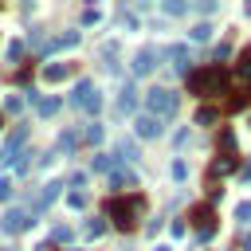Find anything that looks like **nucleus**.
<instances>
[{
    "mask_svg": "<svg viewBox=\"0 0 251 251\" xmlns=\"http://www.w3.org/2000/svg\"><path fill=\"white\" fill-rule=\"evenodd\" d=\"M0 251H12V247H0Z\"/></svg>",
    "mask_w": 251,
    "mask_h": 251,
    "instance_id": "f704fd0d",
    "label": "nucleus"
},
{
    "mask_svg": "<svg viewBox=\"0 0 251 251\" xmlns=\"http://www.w3.org/2000/svg\"><path fill=\"white\" fill-rule=\"evenodd\" d=\"M165 55H169V59H173V63H176L184 75H188V47H180V43H176V47H169Z\"/></svg>",
    "mask_w": 251,
    "mask_h": 251,
    "instance_id": "4468645a",
    "label": "nucleus"
},
{
    "mask_svg": "<svg viewBox=\"0 0 251 251\" xmlns=\"http://www.w3.org/2000/svg\"><path fill=\"white\" fill-rule=\"evenodd\" d=\"M71 106H75V110H86V114H98V106H102V94H98V86H94L90 78L75 82V90H71Z\"/></svg>",
    "mask_w": 251,
    "mask_h": 251,
    "instance_id": "20e7f679",
    "label": "nucleus"
},
{
    "mask_svg": "<svg viewBox=\"0 0 251 251\" xmlns=\"http://www.w3.org/2000/svg\"><path fill=\"white\" fill-rule=\"evenodd\" d=\"M239 176H243V180L251 184V161H247V165H239Z\"/></svg>",
    "mask_w": 251,
    "mask_h": 251,
    "instance_id": "c756f323",
    "label": "nucleus"
},
{
    "mask_svg": "<svg viewBox=\"0 0 251 251\" xmlns=\"http://www.w3.org/2000/svg\"><path fill=\"white\" fill-rule=\"evenodd\" d=\"M86 235H90V239L106 235V220H102V216H98V220H90V224H86Z\"/></svg>",
    "mask_w": 251,
    "mask_h": 251,
    "instance_id": "6ab92c4d",
    "label": "nucleus"
},
{
    "mask_svg": "<svg viewBox=\"0 0 251 251\" xmlns=\"http://www.w3.org/2000/svg\"><path fill=\"white\" fill-rule=\"evenodd\" d=\"M118 110H122V114H129V110H133V86H126V90H122V98H118Z\"/></svg>",
    "mask_w": 251,
    "mask_h": 251,
    "instance_id": "a211bd4d",
    "label": "nucleus"
},
{
    "mask_svg": "<svg viewBox=\"0 0 251 251\" xmlns=\"http://www.w3.org/2000/svg\"><path fill=\"white\" fill-rule=\"evenodd\" d=\"M216 216H212V204H200L196 212H192V227H196V235L200 239H212V231H216V224H212Z\"/></svg>",
    "mask_w": 251,
    "mask_h": 251,
    "instance_id": "423d86ee",
    "label": "nucleus"
},
{
    "mask_svg": "<svg viewBox=\"0 0 251 251\" xmlns=\"http://www.w3.org/2000/svg\"><path fill=\"white\" fill-rule=\"evenodd\" d=\"M67 204H71V208H86V196H82V192H71Z\"/></svg>",
    "mask_w": 251,
    "mask_h": 251,
    "instance_id": "a878e982",
    "label": "nucleus"
},
{
    "mask_svg": "<svg viewBox=\"0 0 251 251\" xmlns=\"http://www.w3.org/2000/svg\"><path fill=\"white\" fill-rule=\"evenodd\" d=\"M157 251H173V247H165V243H161V247H157Z\"/></svg>",
    "mask_w": 251,
    "mask_h": 251,
    "instance_id": "2f4dec72",
    "label": "nucleus"
},
{
    "mask_svg": "<svg viewBox=\"0 0 251 251\" xmlns=\"http://www.w3.org/2000/svg\"><path fill=\"white\" fill-rule=\"evenodd\" d=\"M59 106H63L59 98H39V102H35V114H39V118H55Z\"/></svg>",
    "mask_w": 251,
    "mask_h": 251,
    "instance_id": "ddd939ff",
    "label": "nucleus"
},
{
    "mask_svg": "<svg viewBox=\"0 0 251 251\" xmlns=\"http://www.w3.org/2000/svg\"><path fill=\"white\" fill-rule=\"evenodd\" d=\"M67 251H82V247H67Z\"/></svg>",
    "mask_w": 251,
    "mask_h": 251,
    "instance_id": "473e14b6",
    "label": "nucleus"
},
{
    "mask_svg": "<svg viewBox=\"0 0 251 251\" xmlns=\"http://www.w3.org/2000/svg\"><path fill=\"white\" fill-rule=\"evenodd\" d=\"M0 200H12V180L0 176Z\"/></svg>",
    "mask_w": 251,
    "mask_h": 251,
    "instance_id": "bb28decb",
    "label": "nucleus"
},
{
    "mask_svg": "<svg viewBox=\"0 0 251 251\" xmlns=\"http://www.w3.org/2000/svg\"><path fill=\"white\" fill-rule=\"evenodd\" d=\"M98 20H102L98 8H86V12H82V24H98Z\"/></svg>",
    "mask_w": 251,
    "mask_h": 251,
    "instance_id": "b1692460",
    "label": "nucleus"
},
{
    "mask_svg": "<svg viewBox=\"0 0 251 251\" xmlns=\"http://www.w3.org/2000/svg\"><path fill=\"white\" fill-rule=\"evenodd\" d=\"M133 129H137V137H161V133H165V126H161V118H149V114H141V118H133Z\"/></svg>",
    "mask_w": 251,
    "mask_h": 251,
    "instance_id": "1a4fd4ad",
    "label": "nucleus"
},
{
    "mask_svg": "<svg viewBox=\"0 0 251 251\" xmlns=\"http://www.w3.org/2000/svg\"><path fill=\"white\" fill-rule=\"evenodd\" d=\"M75 145H78V133H71V129H67V133L59 137V149H63V153H71Z\"/></svg>",
    "mask_w": 251,
    "mask_h": 251,
    "instance_id": "aec40b11",
    "label": "nucleus"
},
{
    "mask_svg": "<svg viewBox=\"0 0 251 251\" xmlns=\"http://www.w3.org/2000/svg\"><path fill=\"white\" fill-rule=\"evenodd\" d=\"M71 75V63H47L43 67V82H63Z\"/></svg>",
    "mask_w": 251,
    "mask_h": 251,
    "instance_id": "9d476101",
    "label": "nucleus"
},
{
    "mask_svg": "<svg viewBox=\"0 0 251 251\" xmlns=\"http://www.w3.org/2000/svg\"><path fill=\"white\" fill-rule=\"evenodd\" d=\"M90 169H94V173H114V169H118V161H114V157H106V153H94Z\"/></svg>",
    "mask_w": 251,
    "mask_h": 251,
    "instance_id": "2eb2a0df",
    "label": "nucleus"
},
{
    "mask_svg": "<svg viewBox=\"0 0 251 251\" xmlns=\"http://www.w3.org/2000/svg\"><path fill=\"white\" fill-rule=\"evenodd\" d=\"M224 82H227V71L224 67H200V71H188V90L192 94H224Z\"/></svg>",
    "mask_w": 251,
    "mask_h": 251,
    "instance_id": "f257e3e1",
    "label": "nucleus"
},
{
    "mask_svg": "<svg viewBox=\"0 0 251 251\" xmlns=\"http://www.w3.org/2000/svg\"><path fill=\"white\" fill-rule=\"evenodd\" d=\"M188 35H192V39H208V35H212V27H208V24H196Z\"/></svg>",
    "mask_w": 251,
    "mask_h": 251,
    "instance_id": "4be33fe9",
    "label": "nucleus"
},
{
    "mask_svg": "<svg viewBox=\"0 0 251 251\" xmlns=\"http://www.w3.org/2000/svg\"><path fill=\"white\" fill-rule=\"evenodd\" d=\"M196 122H200V126H208V122H216V110H208V106H204V110L196 114Z\"/></svg>",
    "mask_w": 251,
    "mask_h": 251,
    "instance_id": "393cba45",
    "label": "nucleus"
},
{
    "mask_svg": "<svg viewBox=\"0 0 251 251\" xmlns=\"http://www.w3.org/2000/svg\"><path fill=\"white\" fill-rule=\"evenodd\" d=\"M145 106H149V118H173L176 114V106H180V98H176V90H165V86H153L149 94H145Z\"/></svg>",
    "mask_w": 251,
    "mask_h": 251,
    "instance_id": "7ed1b4c3",
    "label": "nucleus"
},
{
    "mask_svg": "<svg viewBox=\"0 0 251 251\" xmlns=\"http://www.w3.org/2000/svg\"><path fill=\"white\" fill-rule=\"evenodd\" d=\"M184 173H188V169H184V161H173V176H176V180H184Z\"/></svg>",
    "mask_w": 251,
    "mask_h": 251,
    "instance_id": "c85d7f7f",
    "label": "nucleus"
},
{
    "mask_svg": "<svg viewBox=\"0 0 251 251\" xmlns=\"http://www.w3.org/2000/svg\"><path fill=\"white\" fill-rule=\"evenodd\" d=\"M114 161H137V145L122 137V141H118V157H114Z\"/></svg>",
    "mask_w": 251,
    "mask_h": 251,
    "instance_id": "dca6fc26",
    "label": "nucleus"
},
{
    "mask_svg": "<svg viewBox=\"0 0 251 251\" xmlns=\"http://www.w3.org/2000/svg\"><path fill=\"white\" fill-rule=\"evenodd\" d=\"M110 176H114V188H137V176H133L129 169H122V165H118Z\"/></svg>",
    "mask_w": 251,
    "mask_h": 251,
    "instance_id": "f8f14e48",
    "label": "nucleus"
},
{
    "mask_svg": "<svg viewBox=\"0 0 251 251\" xmlns=\"http://www.w3.org/2000/svg\"><path fill=\"white\" fill-rule=\"evenodd\" d=\"M78 43V31H67V35H55L51 43H43L47 51H67V47H75Z\"/></svg>",
    "mask_w": 251,
    "mask_h": 251,
    "instance_id": "9b49d317",
    "label": "nucleus"
},
{
    "mask_svg": "<svg viewBox=\"0 0 251 251\" xmlns=\"http://www.w3.org/2000/svg\"><path fill=\"white\" fill-rule=\"evenodd\" d=\"M27 224H31V220H27V212H24V208H8V212L0 216V231H8V235H20Z\"/></svg>",
    "mask_w": 251,
    "mask_h": 251,
    "instance_id": "0eeeda50",
    "label": "nucleus"
},
{
    "mask_svg": "<svg viewBox=\"0 0 251 251\" xmlns=\"http://www.w3.org/2000/svg\"><path fill=\"white\" fill-rule=\"evenodd\" d=\"M141 208H145V200L133 192V196H110L106 200V216L118 224V227H133L137 224V216H141Z\"/></svg>",
    "mask_w": 251,
    "mask_h": 251,
    "instance_id": "f03ea898",
    "label": "nucleus"
},
{
    "mask_svg": "<svg viewBox=\"0 0 251 251\" xmlns=\"http://www.w3.org/2000/svg\"><path fill=\"white\" fill-rule=\"evenodd\" d=\"M235 75H239V78H251V47L239 55V63H235Z\"/></svg>",
    "mask_w": 251,
    "mask_h": 251,
    "instance_id": "f3484780",
    "label": "nucleus"
},
{
    "mask_svg": "<svg viewBox=\"0 0 251 251\" xmlns=\"http://www.w3.org/2000/svg\"><path fill=\"white\" fill-rule=\"evenodd\" d=\"M82 137H86L90 145H98V141H102V126H98V122H94V126H86V133H82Z\"/></svg>",
    "mask_w": 251,
    "mask_h": 251,
    "instance_id": "412c9836",
    "label": "nucleus"
},
{
    "mask_svg": "<svg viewBox=\"0 0 251 251\" xmlns=\"http://www.w3.org/2000/svg\"><path fill=\"white\" fill-rule=\"evenodd\" d=\"M24 55V43H8V59H20Z\"/></svg>",
    "mask_w": 251,
    "mask_h": 251,
    "instance_id": "cd10ccee",
    "label": "nucleus"
},
{
    "mask_svg": "<svg viewBox=\"0 0 251 251\" xmlns=\"http://www.w3.org/2000/svg\"><path fill=\"white\" fill-rule=\"evenodd\" d=\"M24 141H27V129H24V126H16V129H12V133H8V141H4V145H0V165H12V161H16V153H20V145H24Z\"/></svg>",
    "mask_w": 251,
    "mask_h": 251,
    "instance_id": "39448f33",
    "label": "nucleus"
},
{
    "mask_svg": "<svg viewBox=\"0 0 251 251\" xmlns=\"http://www.w3.org/2000/svg\"><path fill=\"white\" fill-rule=\"evenodd\" d=\"M235 220H243V224H247V220H251V200H243V204H239V208H235Z\"/></svg>",
    "mask_w": 251,
    "mask_h": 251,
    "instance_id": "5701e85b",
    "label": "nucleus"
},
{
    "mask_svg": "<svg viewBox=\"0 0 251 251\" xmlns=\"http://www.w3.org/2000/svg\"><path fill=\"white\" fill-rule=\"evenodd\" d=\"M243 251H251V231H247V235H243Z\"/></svg>",
    "mask_w": 251,
    "mask_h": 251,
    "instance_id": "7c9ffc66",
    "label": "nucleus"
},
{
    "mask_svg": "<svg viewBox=\"0 0 251 251\" xmlns=\"http://www.w3.org/2000/svg\"><path fill=\"white\" fill-rule=\"evenodd\" d=\"M247 16H251V4H247Z\"/></svg>",
    "mask_w": 251,
    "mask_h": 251,
    "instance_id": "72a5a7b5",
    "label": "nucleus"
},
{
    "mask_svg": "<svg viewBox=\"0 0 251 251\" xmlns=\"http://www.w3.org/2000/svg\"><path fill=\"white\" fill-rule=\"evenodd\" d=\"M157 59H161L157 47H141V51L133 55V75H149V71L157 67Z\"/></svg>",
    "mask_w": 251,
    "mask_h": 251,
    "instance_id": "6e6552de",
    "label": "nucleus"
}]
</instances>
